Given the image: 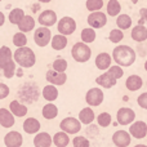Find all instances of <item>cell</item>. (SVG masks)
Wrapping results in <instances>:
<instances>
[{
    "label": "cell",
    "instance_id": "cell-21",
    "mask_svg": "<svg viewBox=\"0 0 147 147\" xmlns=\"http://www.w3.org/2000/svg\"><path fill=\"white\" fill-rule=\"evenodd\" d=\"M9 111L13 114V116L23 117L27 115V107L20 101H12L9 103Z\"/></svg>",
    "mask_w": 147,
    "mask_h": 147
},
{
    "label": "cell",
    "instance_id": "cell-26",
    "mask_svg": "<svg viewBox=\"0 0 147 147\" xmlns=\"http://www.w3.org/2000/svg\"><path fill=\"white\" fill-rule=\"evenodd\" d=\"M41 94H43L44 99H47L48 102H53V101H56V99L58 98V89H57L56 85L49 84V85H45L43 88Z\"/></svg>",
    "mask_w": 147,
    "mask_h": 147
},
{
    "label": "cell",
    "instance_id": "cell-9",
    "mask_svg": "<svg viewBox=\"0 0 147 147\" xmlns=\"http://www.w3.org/2000/svg\"><path fill=\"white\" fill-rule=\"evenodd\" d=\"M86 21H88V25L90 26L92 28H102L103 26H106V23H107V16H106V13L101 12V10H98V12H92L88 16Z\"/></svg>",
    "mask_w": 147,
    "mask_h": 147
},
{
    "label": "cell",
    "instance_id": "cell-35",
    "mask_svg": "<svg viewBox=\"0 0 147 147\" xmlns=\"http://www.w3.org/2000/svg\"><path fill=\"white\" fill-rule=\"evenodd\" d=\"M13 44H14L17 48L26 47V44H27V38H26V35L23 32H21V31L16 32L14 35H13Z\"/></svg>",
    "mask_w": 147,
    "mask_h": 147
},
{
    "label": "cell",
    "instance_id": "cell-45",
    "mask_svg": "<svg viewBox=\"0 0 147 147\" xmlns=\"http://www.w3.org/2000/svg\"><path fill=\"white\" fill-rule=\"evenodd\" d=\"M36 1H39V3H51L52 0H36Z\"/></svg>",
    "mask_w": 147,
    "mask_h": 147
},
{
    "label": "cell",
    "instance_id": "cell-47",
    "mask_svg": "<svg viewBox=\"0 0 147 147\" xmlns=\"http://www.w3.org/2000/svg\"><path fill=\"white\" fill-rule=\"evenodd\" d=\"M130 1H132L133 4H137V3H138V0H130Z\"/></svg>",
    "mask_w": 147,
    "mask_h": 147
},
{
    "label": "cell",
    "instance_id": "cell-22",
    "mask_svg": "<svg viewBox=\"0 0 147 147\" xmlns=\"http://www.w3.org/2000/svg\"><path fill=\"white\" fill-rule=\"evenodd\" d=\"M130 36L134 41L137 43H142V41L147 40V28L143 25H137L133 27L132 32H130Z\"/></svg>",
    "mask_w": 147,
    "mask_h": 147
},
{
    "label": "cell",
    "instance_id": "cell-38",
    "mask_svg": "<svg viewBox=\"0 0 147 147\" xmlns=\"http://www.w3.org/2000/svg\"><path fill=\"white\" fill-rule=\"evenodd\" d=\"M67 66H69V63H67V61L63 58H57L56 61L53 62V65H52L53 70L57 72H65L67 70Z\"/></svg>",
    "mask_w": 147,
    "mask_h": 147
},
{
    "label": "cell",
    "instance_id": "cell-13",
    "mask_svg": "<svg viewBox=\"0 0 147 147\" xmlns=\"http://www.w3.org/2000/svg\"><path fill=\"white\" fill-rule=\"evenodd\" d=\"M23 143V137L17 130H10L4 137V145L7 147H21Z\"/></svg>",
    "mask_w": 147,
    "mask_h": 147
},
{
    "label": "cell",
    "instance_id": "cell-6",
    "mask_svg": "<svg viewBox=\"0 0 147 147\" xmlns=\"http://www.w3.org/2000/svg\"><path fill=\"white\" fill-rule=\"evenodd\" d=\"M34 40H35V44L40 48H44L47 47L52 40V32L49 30V27H44V26H40L35 30L34 32Z\"/></svg>",
    "mask_w": 147,
    "mask_h": 147
},
{
    "label": "cell",
    "instance_id": "cell-41",
    "mask_svg": "<svg viewBox=\"0 0 147 147\" xmlns=\"http://www.w3.org/2000/svg\"><path fill=\"white\" fill-rule=\"evenodd\" d=\"M9 93H10L9 86L4 83H0V99L7 98V97L9 96Z\"/></svg>",
    "mask_w": 147,
    "mask_h": 147
},
{
    "label": "cell",
    "instance_id": "cell-2",
    "mask_svg": "<svg viewBox=\"0 0 147 147\" xmlns=\"http://www.w3.org/2000/svg\"><path fill=\"white\" fill-rule=\"evenodd\" d=\"M0 70L7 79L13 78L16 74V62L13 59V53L7 45H3L0 48Z\"/></svg>",
    "mask_w": 147,
    "mask_h": 147
},
{
    "label": "cell",
    "instance_id": "cell-19",
    "mask_svg": "<svg viewBox=\"0 0 147 147\" xmlns=\"http://www.w3.org/2000/svg\"><path fill=\"white\" fill-rule=\"evenodd\" d=\"M53 143L51 134L47 132H40L34 138V146L35 147H51Z\"/></svg>",
    "mask_w": 147,
    "mask_h": 147
},
{
    "label": "cell",
    "instance_id": "cell-42",
    "mask_svg": "<svg viewBox=\"0 0 147 147\" xmlns=\"http://www.w3.org/2000/svg\"><path fill=\"white\" fill-rule=\"evenodd\" d=\"M137 103H138V106H141L142 109L147 110V92L142 93L140 97H138V98H137Z\"/></svg>",
    "mask_w": 147,
    "mask_h": 147
},
{
    "label": "cell",
    "instance_id": "cell-39",
    "mask_svg": "<svg viewBox=\"0 0 147 147\" xmlns=\"http://www.w3.org/2000/svg\"><path fill=\"white\" fill-rule=\"evenodd\" d=\"M107 72H110L112 76H114L116 80H119V79H121L123 78V75H124V71H123V67H120V66H117V65H115V66H111L109 69V71Z\"/></svg>",
    "mask_w": 147,
    "mask_h": 147
},
{
    "label": "cell",
    "instance_id": "cell-3",
    "mask_svg": "<svg viewBox=\"0 0 147 147\" xmlns=\"http://www.w3.org/2000/svg\"><path fill=\"white\" fill-rule=\"evenodd\" d=\"M13 59L17 65H20L23 69H30L36 63V56L34 51L28 47L17 48V51L13 53Z\"/></svg>",
    "mask_w": 147,
    "mask_h": 147
},
{
    "label": "cell",
    "instance_id": "cell-36",
    "mask_svg": "<svg viewBox=\"0 0 147 147\" xmlns=\"http://www.w3.org/2000/svg\"><path fill=\"white\" fill-rule=\"evenodd\" d=\"M97 123H98L99 127L107 128L111 124V115H110L109 112H101V114L97 116Z\"/></svg>",
    "mask_w": 147,
    "mask_h": 147
},
{
    "label": "cell",
    "instance_id": "cell-15",
    "mask_svg": "<svg viewBox=\"0 0 147 147\" xmlns=\"http://www.w3.org/2000/svg\"><path fill=\"white\" fill-rule=\"evenodd\" d=\"M130 134L127 130H117L112 136V142L116 147H128L130 145Z\"/></svg>",
    "mask_w": 147,
    "mask_h": 147
},
{
    "label": "cell",
    "instance_id": "cell-12",
    "mask_svg": "<svg viewBox=\"0 0 147 147\" xmlns=\"http://www.w3.org/2000/svg\"><path fill=\"white\" fill-rule=\"evenodd\" d=\"M39 23L40 26H44V27H52L53 25H56L57 22V13L54 10H51V9H47L44 12H41L39 14V18H38Z\"/></svg>",
    "mask_w": 147,
    "mask_h": 147
},
{
    "label": "cell",
    "instance_id": "cell-27",
    "mask_svg": "<svg viewBox=\"0 0 147 147\" xmlns=\"http://www.w3.org/2000/svg\"><path fill=\"white\" fill-rule=\"evenodd\" d=\"M51 45L54 51H62V49H65L67 47V36L61 35V34L52 36Z\"/></svg>",
    "mask_w": 147,
    "mask_h": 147
},
{
    "label": "cell",
    "instance_id": "cell-16",
    "mask_svg": "<svg viewBox=\"0 0 147 147\" xmlns=\"http://www.w3.org/2000/svg\"><path fill=\"white\" fill-rule=\"evenodd\" d=\"M111 63H112V57L110 56L109 53L106 52H102V53L97 54L96 57V66L98 70L101 71H105V70H109L111 67Z\"/></svg>",
    "mask_w": 147,
    "mask_h": 147
},
{
    "label": "cell",
    "instance_id": "cell-37",
    "mask_svg": "<svg viewBox=\"0 0 147 147\" xmlns=\"http://www.w3.org/2000/svg\"><path fill=\"white\" fill-rule=\"evenodd\" d=\"M124 39V32L119 28H115V30H111L110 31V35H109V40L114 44H117Z\"/></svg>",
    "mask_w": 147,
    "mask_h": 147
},
{
    "label": "cell",
    "instance_id": "cell-18",
    "mask_svg": "<svg viewBox=\"0 0 147 147\" xmlns=\"http://www.w3.org/2000/svg\"><path fill=\"white\" fill-rule=\"evenodd\" d=\"M96 83L98 84L99 86H102V88L110 89V88H112V86L116 85L117 80L110 72H103L102 75H99L98 78L96 79Z\"/></svg>",
    "mask_w": 147,
    "mask_h": 147
},
{
    "label": "cell",
    "instance_id": "cell-7",
    "mask_svg": "<svg viewBox=\"0 0 147 147\" xmlns=\"http://www.w3.org/2000/svg\"><path fill=\"white\" fill-rule=\"evenodd\" d=\"M59 128L67 134H76L81 130V123L75 117H65L59 123Z\"/></svg>",
    "mask_w": 147,
    "mask_h": 147
},
{
    "label": "cell",
    "instance_id": "cell-14",
    "mask_svg": "<svg viewBox=\"0 0 147 147\" xmlns=\"http://www.w3.org/2000/svg\"><path fill=\"white\" fill-rule=\"evenodd\" d=\"M45 79H47V81H49V84L58 86V85H63L66 83L67 75H66V72H57L54 70H49V71H47Z\"/></svg>",
    "mask_w": 147,
    "mask_h": 147
},
{
    "label": "cell",
    "instance_id": "cell-28",
    "mask_svg": "<svg viewBox=\"0 0 147 147\" xmlns=\"http://www.w3.org/2000/svg\"><path fill=\"white\" fill-rule=\"evenodd\" d=\"M41 114H43V116L45 117L47 120H53V119H56L57 115H58V107H57L56 105H53L52 102H49V103H47L45 106L43 107Z\"/></svg>",
    "mask_w": 147,
    "mask_h": 147
},
{
    "label": "cell",
    "instance_id": "cell-4",
    "mask_svg": "<svg viewBox=\"0 0 147 147\" xmlns=\"http://www.w3.org/2000/svg\"><path fill=\"white\" fill-rule=\"evenodd\" d=\"M71 56L79 63H84V62H88L92 57V49L89 48L88 44L83 43V41H79L75 43L71 48Z\"/></svg>",
    "mask_w": 147,
    "mask_h": 147
},
{
    "label": "cell",
    "instance_id": "cell-49",
    "mask_svg": "<svg viewBox=\"0 0 147 147\" xmlns=\"http://www.w3.org/2000/svg\"><path fill=\"white\" fill-rule=\"evenodd\" d=\"M0 1H1V0H0Z\"/></svg>",
    "mask_w": 147,
    "mask_h": 147
},
{
    "label": "cell",
    "instance_id": "cell-43",
    "mask_svg": "<svg viewBox=\"0 0 147 147\" xmlns=\"http://www.w3.org/2000/svg\"><path fill=\"white\" fill-rule=\"evenodd\" d=\"M140 16H141V23L140 25H142L143 22H147V8H142V9L140 10Z\"/></svg>",
    "mask_w": 147,
    "mask_h": 147
},
{
    "label": "cell",
    "instance_id": "cell-5",
    "mask_svg": "<svg viewBox=\"0 0 147 147\" xmlns=\"http://www.w3.org/2000/svg\"><path fill=\"white\" fill-rule=\"evenodd\" d=\"M57 30H58V32L61 35H65V36L72 35L76 30V21L72 17L65 16L57 23Z\"/></svg>",
    "mask_w": 147,
    "mask_h": 147
},
{
    "label": "cell",
    "instance_id": "cell-31",
    "mask_svg": "<svg viewBox=\"0 0 147 147\" xmlns=\"http://www.w3.org/2000/svg\"><path fill=\"white\" fill-rule=\"evenodd\" d=\"M116 26L119 30H128L132 27V18L128 14H119L116 18Z\"/></svg>",
    "mask_w": 147,
    "mask_h": 147
},
{
    "label": "cell",
    "instance_id": "cell-44",
    "mask_svg": "<svg viewBox=\"0 0 147 147\" xmlns=\"http://www.w3.org/2000/svg\"><path fill=\"white\" fill-rule=\"evenodd\" d=\"M4 22H5V16L3 12H0V27L4 25Z\"/></svg>",
    "mask_w": 147,
    "mask_h": 147
},
{
    "label": "cell",
    "instance_id": "cell-10",
    "mask_svg": "<svg viewBox=\"0 0 147 147\" xmlns=\"http://www.w3.org/2000/svg\"><path fill=\"white\" fill-rule=\"evenodd\" d=\"M136 119V112L132 109H128V107H121V109L117 110L116 112V120L120 125H128L132 124Z\"/></svg>",
    "mask_w": 147,
    "mask_h": 147
},
{
    "label": "cell",
    "instance_id": "cell-29",
    "mask_svg": "<svg viewBox=\"0 0 147 147\" xmlns=\"http://www.w3.org/2000/svg\"><path fill=\"white\" fill-rule=\"evenodd\" d=\"M53 140V143L56 145V147H66L67 145L70 143V138H69V134L65 132H58L52 137Z\"/></svg>",
    "mask_w": 147,
    "mask_h": 147
},
{
    "label": "cell",
    "instance_id": "cell-20",
    "mask_svg": "<svg viewBox=\"0 0 147 147\" xmlns=\"http://www.w3.org/2000/svg\"><path fill=\"white\" fill-rule=\"evenodd\" d=\"M0 125L3 128H12L14 125V116L8 109H0Z\"/></svg>",
    "mask_w": 147,
    "mask_h": 147
},
{
    "label": "cell",
    "instance_id": "cell-24",
    "mask_svg": "<svg viewBox=\"0 0 147 147\" xmlns=\"http://www.w3.org/2000/svg\"><path fill=\"white\" fill-rule=\"evenodd\" d=\"M18 30L21 31V32L26 34V32H30L31 30H34L35 28V20H34L31 16H26L21 20V22L18 23Z\"/></svg>",
    "mask_w": 147,
    "mask_h": 147
},
{
    "label": "cell",
    "instance_id": "cell-17",
    "mask_svg": "<svg viewBox=\"0 0 147 147\" xmlns=\"http://www.w3.org/2000/svg\"><path fill=\"white\" fill-rule=\"evenodd\" d=\"M23 130H25L27 134H38L39 130H40L41 125L40 121L35 117H27V119L23 121Z\"/></svg>",
    "mask_w": 147,
    "mask_h": 147
},
{
    "label": "cell",
    "instance_id": "cell-33",
    "mask_svg": "<svg viewBox=\"0 0 147 147\" xmlns=\"http://www.w3.org/2000/svg\"><path fill=\"white\" fill-rule=\"evenodd\" d=\"M23 17H25L23 9H21V8H14V9H12L9 13V22L12 23V25H18Z\"/></svg>",
    "mask_w": 147,
    "mask_h": 147
},
{
    "label": "cell",
    "instance_id": "cell-32",
    "mask_svg": "<svg viewBox=\"0 0 147 147\" xmlns=\"http://www.w3.org/2000/svg\"><path fill=\"white\" fill-rule=\"evenodd\" d=\"M121 12V4L119 0H110L107 3V14L110 17H117Z\"/></svg>",
    "mask_w": 147,
    "mask_h": 147
},
{
    "label": "cell",
    "instance_id": "cell-34",
    "mask_svg": "<svg viewBox=\"0 0 147 147\" xmlns=\"http://www.w3.org/2000/svg\"><path fill=\"white\" fill-rule=\"evenodd\" d=\"M103 0H86L85 3V7L89 12H98L99 9L103 8Z\"/></svg>",
    "mask_w": 147,
    "mask_h": 147
},
{
    "label": "cell",
    "instance_id": "cell-8",
    "mask_svg": "<svg viewBox=\"0 0 147 147\" xmlns=\"http://www.w3.org/2000/svg\"><path fill=\"white\" fill-rule=\"evenodd\" d=\"M103 98H105V94L101 88H90L85 94L86 103L92 107L99 106L103 102Z\"/></svg>",
    "mask_w": 147,
    "mask_h": 147
},
{
    "label": "cell",
    "instance_id": "cell-11",
    "mask_svg": "<svg viewBox=\"0 0 147 147\" xmlns=\"http://www.w3.org/2000/svg\"><path fill=\"white\" fill-rule=\"evenodd\" d=\"M129 134L132 137L137 138V140L145 138L147 136V124L145 121H141V120L132 123V125L129 128Z\"/></svg>",
    "mask_w": 147,
    "mask_h": 147
},
{
    "label": "cell",
    "instance_id": "cell-48",
    "mask_svg": "<svg viewBox=\"0 0 147 147\" xmlns=\"http://www.w3.org/2000/svg\"><path fill=\"white\" fill-rule=\"evenodd\" d=\"M145 70H146V71H147V61L145 62Z\"/></svg>",
    "mask_w": 147,
    "mask_h": 147
},
{
    "label": "cell",
    "instance_id": "cell-30",
    "mask_svg": "<svg viewBox=\"0 0 147 147\" xmlns=\"http://www.w3.org/2000/svg\"><path fill=\"white\" fill-rule=\"evenodd\" d=\"M80 38H81V41L85 44H90L96 40L97 38V34H96V30L92 27H85L80 34Z\"/></svg>",
    "mask_w": 147,
    "mask_h": 147
},
{
    "label": "cell",
    "instance_id": "cell-40",
    "mask_svg": "<svg viewBox=\"0 0 147 147\" xmlns=\"http://www.w3.org/2000/svg\"><path fill=\"white\" fill-rule=\"evenodd\" d=\"M72 145H74V147H89L90 143H89V141L86 140L85 137L79 136V137H75L72 140Z\"/></svg>",
    "mask_w": 147,
    "mask_h": 147
},
{
    "label": "cell",
    "instance_id": "cell-23",
    "mask_svg": "<svg viewBox=\"0 0 147 147\" xmlns=\"http://www.w3.org/2000/svg\"><path fill=\"white\" fill-rule=\"evenodd\" d=\"M143 85V80L141 76L138 75H130L128 76L127 81H125V86H127L128 90L130 92H136L138 90V89H141Z\"/></svg>",
    "mask_w": 147,
    "mask_h": 147
},
{
    "label": "cell",
    "instance_id": "cell-46",
    "mask_svg": "<svg viewBox=\"0 0 147 147\" xmlns=\"http://www.w3.org/2000/svg\"><path fill=\"white\" fill-rule=\"evenodd\" d=\"M134 147H147L146 145H136Z\"/></svg>",
    "mask_w": 147,
    "mask_h": 147
},
{
    "label": "cell",
    "instance_id": "cell-25",
    "mask_svg": "<svg viewBox=\"0 0 147 147\" xmlns=\"http://www.w3.org/2000/svg\"><path fill=\"white\" fill-rule=\"evenodd\" d=\"M94 119H96V115H94V111L90 107H85V109H83L79 112V121L81 124H85V125L92 124Z\"/></svg>",
    "mask_w": 147,
    "mask_h": 147
},
{
    "label": "cell",
    "instance_id": "cell-1",
    "mask_svg": "<svg viewBox=\"0 0 147 147\" xmlns=\"http://www.w3.org/2000/svg\"><path fill=\"white\" fill-rule=\"evenodd\" d=\"M112 61L120 67H129L136 62V52L129 45H117L112 51Z\"/></svg>",
    "mask_w": 147,
    "mask_h": 147
}]
</instances>
